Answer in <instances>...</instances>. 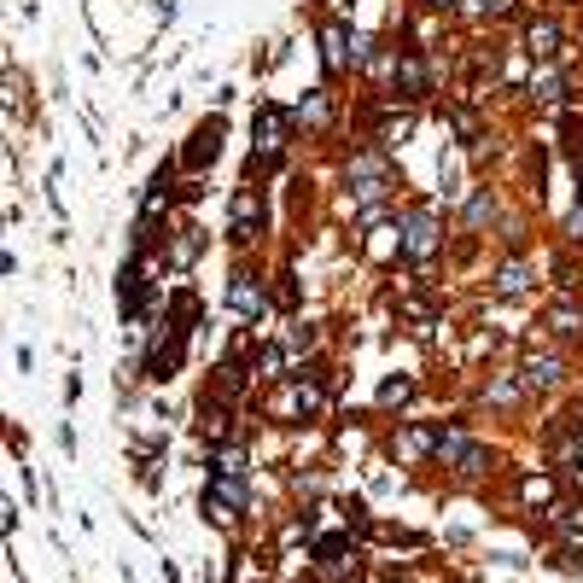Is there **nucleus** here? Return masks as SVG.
Returning <instances> with one entry per match:
<instances>
[{
  "label": "nucleus",
  "mask_w": 583,
  "mask_h": 583,
  "mask_svg": "<svg viewBox=\"0 0 583 583\" xmlns=\"http://www.w3.org/2000/svg\"><path fill=\"white\" fill-rule=\"evenodd\" d=\"M263 234V199H257V187H245L240 199H234V222H228V240L234 245H251Z\"/></svg>",
  "instance_id": "f257e3e1"
},
{
  "label": "nucleus",
  "mask_w": 583,
  "mask_h": 583,
  "mask_svg": "<svg viewBox=\"0 0 583 583\" xmlns=\"http://www.w3.org/2000/svg\"><path fill=\"white\" fill-rule=\"evenodd\" d=\"M438 251V216L432 210H409L403 222V257H432Z\"/></svg>",
  "instance_id": "f03ea898"
},
{
  "label": "nucleus",
  "mask_w": 583,
  "mask_h": 583,
  "mask_svg": "<svg viewBox=\"0 0 583 583\" xmlns=\"http://www.w3.org/2000/svg\"><path fill=\"white\" fill-rule=\"evenodd\" d=\"M216 152H222V117H210V123L193 129L187 152H181V164H187V170H205V164H216Z\"/></svg>",
  "instance_id": "7ed1b4c3"
},
{
  "label": "nucleus",
  "mask_w": 583,
  "mask_h": 583,
  "mask_svg": "<svg viewBox=\"0 0 583 583\" xmlns=\"http://www.w3.org/2000/svg\"><path fill=\"white\" fill-rule=\"evenodd\" d=\"M344 181H350L356 199H379V193H385V164H379V158H356V164L344 170Z\"/></svg>",
  "instance_id": "20e7f679"
},
{
  "label": "nucleus",
  "mask_w": 583,
  "mask_h": 583,
  "mask_svg": "<svg viewBox=\"0 0 583 583\" xmlns=\"http://www.w3.org/2000/svg\"><path fill=\"white\" fill-rule=\"evenodd\" d=\"M228 298H234V309H240V315H257V309H263V280L251 275V269H234Z\"/></svg>",
  "instance_id": "39448f33"
},
{
  "label": "nucleus",
  "mask_w": 583,
  "mask_h": 583,
  "mask_svg": "<svg viewBox=\"0 0 583 583\" xmlns=\"http://www.w3.org/2000/svg\"><path fill=\"white\" fill-rule=\"evenodd\" d=\"M560 379H566V368H560L554 356H531V362H525V385H531V391H554Z\"/></svg>",
  "instance_id": "423d86ee"
},
{
  "label": "nucleus",
  "mask_w": 583,
  "mask_h": 583,
  "mask_svg": "<svg viewBox=\"0 0 583 583\" xmlns=\"http://www.w3.org/2000/svg\"><path fill=\"white\" fill-rule=\"evenodd\" d=\"M525 286H531V269H525V263H502L496 280H490V292H496V298H519Z\"/></svg>",
  "instance_id": "0eeeda50"
},
{
  "label": "nucleus",
  "mask_w": 583,
  "mask_h": 583,
  "mask_svg": "<svg viewBox=\"0 0 583 583\" xmlns=\"http://www.w3.org/2000/svg\"><path fill=\"white\" fill-rule=\"evenodd\" d=\"M525 41H531V59H554V41H560V30L543 18V24H531V30H525Z\"/></svg>",
  "instance_id": "6e6552de"
},
{
  "label": "nucleus",
  "mask_w": 583,
  "mask_h": 583,
  "mask_svg": "<svg viewBox=\"0 0 583 583\" xmlns=\"http://www.w3.org/2000/svg\"><path fill=\"white\" fill-rule=\"evenodd\" d=\"M531 94H537V100H560V76H554V70L531 76Z\"/></svg>",
  "instance_id": "1a4fd4ad"
},
{
  "label": "nucleus",
  "mask_w": 583,
  "mask_h": 583,
  "mask_svg": "<svg viewBox=\"0 0 583 583\" xmlns=\"http://www.w3.org/2000/svg\"><path fill=\"white\" fill-rule=\"evenodd\" d=\"M554 333H566V339H578V333H583V321H578V315H572V309H560V315H554Z\"/></svg>",
  "instance_id": "9d476101"
},
{
  "label": "nucleus",
  "mask_w": 583,
  "mask_h": 583,
  "mask_svg": "<svg viewBox=\"0 0 583 583\" xmlns=\"http://www.w3.org/2000/svg\"><path fill=\"white\" fill-rule=\"evenodd\" d=\"M490 403H519V385L514 379H496V385H490Z\"/></svg>",
  "instance_id": "9b49d317"
},
{
  "label": "nucleus",
  "mask_w": 583,
  "mask_h": 583,
  "mask_svg": "<svg viewBox=\"0 0 583 583\" xmlns=\"http://www.w3.org/2000/svg\"><path fill=\"white\" fill-rule=\"evenodd\" d=\"M298 117H304V123H321V117H327V100H321V94H309V105H298Z\"/></svg>",
  "instance_id": "f8f14e48"
},
{
  "label": "nucleus",
  "mask_w": 583,
  "mask_h": 583,
  "mask_svg": "<svg viewBox=\"0 0 583 583\" xmlns=\"http://www.w3.org/2000/svg\"><path fill=\"white\" fill-rule=\"evenodd\" d=\"M403 397H409V379H391V385L379 391V403H403Z\"/></svg>",
  "instance_id": "ddd939ff"
},
{
  "label": "nucleus",
  "mask_w": 583,
  "mask_h": 583,
  "mask_svg": "<svg viewBox=\"0 0 583 583\" xmlns=\"http://www.w3.org/2000/svg\"><path fill=\"white\" fill-rule=\"evenodd\" d=\"M315 344V327H292V350H309Z\"/></svg>",
  "instance_id": "4468645a"
},
{
  "label": "nucleus",
  "mask_w": 583,
  "mask_h": 583,
  "mask_svg": "<svg viewBox=\"0 0 583 583\" xmlns=\"http://www.w3.org/2000/svg\"><path fill=\"white\" fill-rule=\"evenodd\" d=\"M426 6H449V0H426Z\"/></svg>",
  "instance_id": "2eb2a0df"
}]
</instances>
